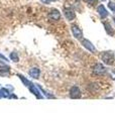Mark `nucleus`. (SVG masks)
I'll use <instances>...</instances> for the list:
<instances>
[{"label": "nucleus", "instance_id": "f257e3e1", "mask_svg": "<svg viewBox=\"0 0 115 121\" xmlns=\"http://www.w3.org/2000/svg\"><path fill=\"white\" fill-rule=\"evenodd\" d=\"M101 59L103 60V63L106 65H112L114 63V54L112 51H108V52H104L101 55Z\"/></svg>", "mask_w": 115, "mask_h": 121}, {"label": "nucleus", "instance_id": "f03ea898", "mask_svg": "<svg viewBox=\"0 0 115 121\" xmlns=\"http://www.w3.org/2000/svg\"><path fill=\"white\" fill-rule=\"evenodd\" d=\"M64 13H65V16H66V18L68 20H74L75 18H76V13H75V11L73 10L71 7H66V8L64 9Z\"/></svg>", "mask_w": 115, "mask_h": 121}, {"label": "nucleus", "instance_id": "7ed1b4c3", "mask_svg": "<svg viewBox=\"0 0 115 121\" xmlns=\"http://www.w3.org/2000/svg\"><path fill=\"white\" fill-rule=\"evenodd\" d=\"M82 96V93H81V90H80L77 86L72 87L71 90H70V97L73 98V99H78Z\"/></svg>", "mask_w": 115, "mask_h": 121}, {"label": "nucleus", "instance_id": "20e7f679", "mask_svg": "<svg viewBox=\"0 0 115 121\" xmlns=\"http://www.w3.org/2000/svg\"><path fill=\"white\" fill-rule=\"evenodd\" d=\"M71 28H72L73 35H74L77 39H81L82 37H83V32H82V30L79 28V26L73 24V25L71 26Z\"/></svg>", "mask_w": 115, "mask_h": 121}, {"label": "nucleus", "instance_id": "39448f33", "mask_svg": "<svg viewBox=\"0 0 115 121\" xmlns=\"http://www.w3.org/2000/svg\"><path fill=\"white\" fill-rule=\"evenodd\" d=\"M49 18L51 20L53 21H57V20H59L60 18H61V13H60V11L58 10V9H52L51 11L49 12Z\"/></svg>", "mask_w": 115, "mask_h": 121}, {"label": "nucleus", "instance_id": "423d86ee", "mask_svg": "<svg viewBox=\"0 0 115 121\" xmlns=\"http://www.w3.org/2000/svg\"><path fill=\"white\" fill-rule=\"evenodd\" d=\"M93 72L96 75H103L106 72V68L102 64H96L93 67Z\"/></svg>", "mask_w": 115, "mask_h": 121}, {"label": "nucleus", "instance_id": "0eeeda50", "mask_svg": "<svg viewBox=\"0 0 115 121\" xmlns=\"http://www.w3.org/2000/svg\"><path fill=\"white\" fill-rule=\"evenodd\" d=\"M82 44L87 48L88 51H90L91 52H93V54H95V52H97V51H96V48L94 47L93 43H92L90 40H88V39H83V40H82Z\"/></svg>", "mask_w": 115, "mask_h": 121}, {"label": "nucleus", "instance_id": "6e6552de", "mask_svg": "<svg viewBox=\"0 0 115 121\" xmlns=\"http://www.w3.org/2000/svg\"><path fill=\"white\" fill-rule=\"evenodd\" d=\"M28 89H29V91L31 92L34 96H35L37 99H43V96H41V94L40 93V91H38V89H37V87L34 85V84H32V85H30L29 87H28Z\"/></svg>", "mask_w": 115, "mask_h": 121}, {"label": "nucleus", "instance_id": "1a4fd4ad", "mask_svg": "<svg viewBox=\"0 0 115 121\" xmlns=\"http://www.w3.org/2000/svg\"><path fill=\"white\" fill-rule=\"evenodd\" d=\"M97 11H98L99 15H100L102 18H105V17L108 16V11L106 10V8L104 7V5H99L98 8H97Z\"/></svg>", "mask_w": 115, "mask_h": 121}, {"label": "nucleus", "instance_id": "9d476101", "mask_svg": "<svg viewBox=\"0 0 115 121\" xmlns=\"http://www.w3.org/2000/svg\"><path fill=\"white\" fill-rule=\"evenodd\" d=\"M29 76L33 79H37L40 77V69H37V68H32V69H30L29 72H28Z\"/></svg>", "mask_w": 115, "mask_h": 121}, {"label": "nucleus", "instance_id": "9b49d317", "mask_svg": "<svg viewBox=\"0 0 115 121\" xmlns=\"http://www.w3.org/2000/svg\"><path fill=\"white\" fill-rule=\"evenodd\" d=\"M17 77H18L19 79H20V80L22 81V83L24 84V86H25V87H27V88H28V87H29L30 85H32V83L30 82L29 80H27V79H26L25 77H23V76H22L21 74H17Z\"/></svg>", "mask_w": 115, "mask_h": 121}, {"label": "nucleus", "instance_id": "f8f14e48", "mask_svg": "<svg viewBox=\"0 0 115 121\" xmlns=\"http://www.w3.org/2000/svg\"><path fill=\"white\" fill-rule=\"evenodd\" d=\"M10 67L8 65H6L5 63H3L2 60H0V71L1 72H9Z\"/></svg>", "mask_w": 115, "mask_h": 121}, {"label": "nucleus", "instance_id": "ddd939ff", "mask_svg": "<svg viewBox=\"0 0 115 121\" xmlns=\"http://www.w3.org/2000/svg\"><path fill=\"white\" fill-rule=\"evenodd\" d=\"M104 26H105V30H106V32L108 33L109 35H113V30H112V27H111V25L110 23H108V22H104Z\"/></svg>", "mask_w": 115, "mask_h": 121}, {"label": "nucleus", "instance_id": "4468645a", "mask_svg": "<svg viewBox=\"0 0 115 121\" xmlns=\"http://www.w3.org/2000/svg\"><path fill=\"white\" fill-rule=\"evenodd\" d=\"M36 87H37V88L41 91V92H43V94H44V95L45 97H48V98H55V96H53V95H51V94H49V93L47 92V91L44 90V88H41V87H40V85H36Z\"/></svg>", "mask_w": 115, "mask_h": 121}, {"label": "nucleus", "instance_id": "2eb2a0df", "mask_svg": "<svg viewBox=\"0 0 115 121\" xmlns=\"http://www.w3.org/2000/svg\"><path fill=\"white\" fill-rule=\"evenodd\" d=\"M10 60H13L14 63H17L19 60V58H18V55L16 54V52H10Z\"/></svg>", "mask_w": 115, "mask_h": 121}, {"label": "nucleus", "instance_id": "dca6fc26", "mask_svg": "<svg viewBox=\"0 0 115 121\" xmlns=\"http://www.w3.org/2000/svg\"><path fill=\"white\" fill-rule=\"evenodd\" d=\"M0 90H1V93H2L3 98H9V96H10V92H9V91L7 90L6 88H1Z\"/></svg>", "mask_w": 115, "mask_h": 121}, {"label": "nucleus", "instance_id": "f3484780", "mask_svg": "<svg viewBox=\"0 0 115 121\" xmlns=\"http://www.w3.org/2000/svg\"><path fill=\"white\" fill-rule=\"evenodd\" d=\"M108 7L111 9V11H113V12L115 13V3H114V2L110 1V2L108 3Z\"/></svg>", "mask_w": 115, "mask_h": 121}, {"label": "nucleus", "instance_id": "a211bd4d", "mask_svg": "<svg viewBox=\"0 0 115 121\" xmlns=\"http://www.w3.org/2000/svg\"><path fill=\"white\" fill-rule=\"evenodd\" d=\"M85 2L90 5H96L98 4V0H85Z\"/></svg>", "mask_w": 115, "mask_h": 121}, {"label": "nucleus", "instance_id": "6ab92c4d", "mask_svg": "<svg viewBox=\"0 0 115 121\" xmlns=\"http://www.w3.org/2000/svg\"><path fill=\"white\" fill-rule=\"evenodd\" d=\"M0 59H2L3 60H5V62H8V60H7L6 56H4L1 55V54H0Z\"/></svg>", "mask_w": 115, "mask_h": 121}, {"label": "nucleus", "instance_id": "aec40b11", "mask_svg": "<svg viewBox=\"0 0 115 121\" xmlns=\"http://www.w3.org/2000/svg\"><path fill=\"white\" fill-rule=\"evenodd\" d=\"M41 1H43L44 3H45V4H49V2H51V1H52V0H41Z\"/></svg>", "mask_w": 115, "mask_h": 121}, {"label": "nucleus", "instance_id": "412c9836", "mask_svg": "<svg viewBox=\"0 0 115 121\" xmlns=\"http://www.w3.org/2000/svg\"><path fill=\"white\" fill-rule=\"evenodd\" d=\"M7 88H8L9 90H11V91H13V90H14V88H13L12 86H7Z\"/></svg>", "mask_w": 115, "mask_h": 121}, {"label": "nucleus", "instance_id": "4be33fe9", "mask_svg": "<svg viewBox=\"0 0 115 121\" xmlns=\"http://www.w3.org/2000/svg\"><path fill=\"white\" fill-rule=\"evenodd\" d=\"M3 96H2V93H1V90H0V98H2Z\"/></svg>", "mask_w": 115, "mask_h": 121}, {"label": "nucleus", "instance_id": "5701e85b", "mask_svg": "<svg viewBox=\"0 0 115 121\" xmlns=\"http://www.w3.org/2000/svg\"><path fill=\"white\" fill-rule=\"evenodd\" d=\"M113 20H114V22H115V17H114V18H113Z\"/></svg>", "mask_w": 115, "mask_h": 121}, {"label": "nucleus", "instance_id": "b1692460", "mask_svg": "<svg viewBox=\"0 0 115 121\" xmlns=\"http://www.w3.org/2000/svg\"><path fill=\"white\" fill-rule=\"evenodd\" d=\"M52 1H57V0H52Z\"/></svg>", "mask_w": 115, "mask_h": 121}, {"label": "nucleus", "instance_id": "393cba45", "mask_svg": "<svg viewBox=\"0 0 115 121\" xmlns=\"http://www.w3.org/2000/svg\"><path fill=\"white\" fill-rule=\"evenodd\" d=\"M102 1H105V0H102Z\"/></svg>", "mask_w": 115, "mask_h": 121}]
</instances>
